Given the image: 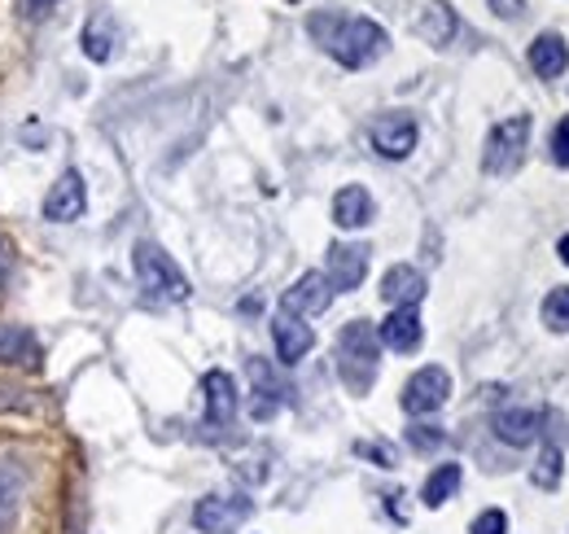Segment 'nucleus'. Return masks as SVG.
Listing matches in <instances>:
<instances>
[{
    "mask_svg": "<svg viewBox=\"0 0 569 534\" xmlns=\"http://www.w3.org/2000/svg\"><path fill=\"white\" fill-rule=\"evenodd\" d=\"M307 36L347 70L372 67L390 49V36H386L381 22L359 18V13H333V9H316L307 18Z\"/></svg>",
    "mask_w": 569,
    "mask_h": 534,
    "instance_id": "nucleus-1",
    "label": "nucleus"
},
{
    "mask_svg": "<svg viewBox=\"0 0 569 534\" xmlns=\"http://www.w3.org/2000/svg\"><path fill=\"white\" fill-rule=\"evenodd\" d=\"M377 364H381V342L368 320H351L338 334V373L347 382L351 395H368L377 382Z\"/></svg>",
    "mask_w": 569,
    "mask_h": 534,
    "instance_id": "nucleus-2",
    "label": "nucleus"
},
{
    "mask_svg": "<svg viewBox=\"0 0 569 534\" xmlns=\"http://www.w3.org/2000/svg\"><path fill=\"white\" fill-rule=\"evenodd\" d=\"M132 267H137L141 289L149 294V298H158V303H184V298L193 294L189 276L176 267V259H171L162 246H153V241H137Z\"/></svg>",
    "mask_w": 569,
    "mask_h": 534,
    "instance_id": "nucleus-3",
    "label": "nucleus"
},
{
    "mask_svg": "<svg viewBox=\"0 0 569 534\" xmlns=\"http://www.w3.org/2000/svg\"><path fill=\"white\" fill-rule=\"evenodd\" d=\"M526 140H530V115H512L491 128L487 136V149H482V171L487 176H508L521 167V154H526Z\"/></svg>",
    "mask_w": 569,
    "mask_h": 534,
    "instance_id": "nucleus-4",
    "label": "nucleus"
},
{
    "mask_svg": "<svg viewBox=\"0 0 569 534\" xmlns=\"http://www.w3.org/2000/svg\"><path fill=\"white\" fill-rule=\"evenodd\" d=\"M451 399V373L447 368H438V364H429V368H417L412 377H408V386H403V412L408 416H429V412H438L442 403Z\"/></svg>",
    "mask_w": 569,
    "mask_h": 534,
    "instance_id": "nucleus-5",
    "label": "nucleus"
},
{
    "mask_svg": "<svg viewBox=\"0 0 569 534\" xmlns=\"http://www.w3.org/2000/svg\"><path fill=\"white\" fill-rule=\"evenodd\" d=\"M250 513H254V504L246 495H207L193 508V526L202 534H232L250 522Z\"/></svg>",
    "mask_w": 569,
    "mask_h": 534,
    "instance_id": "nucleus-6",
    "label": "nucleus"
},
{
    "mask_svg": "<svg viewBox=\"0 0 569 534\" xmlns=\"http://www.w3.org/2000/svg\"><path fill=\"white\" fill-rule=\"evenodd\" d=\"M329 303H333V285L325 280V271H302V276L281 294V312L284 316H293V320L320 316Z\"/></svg>",
    "mask_w": 569,
    "mask_h": 534,
    "instance_id": "nucleus-7",
    "label": "nucleus"
},
{
    "mask_svg": "<svg viewBox=\"0 0 569 534\" xmlns=\"http://www.w3.org/2000/svg\"><path fill=\"white\" fill-rule=\"evenodd\" d=\"M88 206V189H83V176L79 171H62L53 180V189L44 194V219L49 224H74Z\"/></svg>",
    "mask_w": 569,
    "mask_h": 534,
    "instance_id": "nucleus-8",
    "label": "nucleus"
},
{
    "mask_svg": "<svg viewBox=\"0 0 569 534\" xmlns=\"http://www.w3.org/2000/svg\"><path fill=\"white\" fill-rule=\"evenodd\" d=\"M417 136L421 132H417V123L408 115H381L372 123V149L381 158H408L417 149Z\"/></svg>",
    "mask_w": 569,
    "mask_h": 534,
    "instance_id": "nucleus-9",
    "label": "nucleus"
},
{
    "mask_svg": "<svg viewBox=\"0 0 569 534\" xmlns=\"http://www.w3.org/2000/svg\"><path fill=\"white\" fill-rule=\"evenodd\" d=\"M368 276V246H333L329 250V271L325 280L333 285V294H351Z\"/></svg>",
    "mask_w": 569,
    "mask_h": 534,
    "instance_id": "nucleus-10",
    "label": "nucleus"
},
{
    "mask_svg": "<svg viewBox=\"0 0 569 534\" xmlns=\"http://www.w3.org/2000/svg\"><path fill=\"white\" fill-rule=\"evenodd\" d=\"M377 342H386V346H390V350H399V355H412V350L426 342V329H421L417 307H395V312L381 320Z\"/></svg>",
    "mask_w": 569,
    "mask_h": 534,
    "instance_id": "nucleus-11",
    "label": "nucleus"
},
{
    "mask_svg": "<svg viewBox=\"0 0 569 534\" xmlns=\"http://www.w3.org/2000/svg\"><path fill=\"white\" fill-rule=\"evenodd\" d=\"M202 399H207V425L223 429L237 416V382L223 368H214L202 377Z\"/></svg>",
    "mask_w": 569,
    "mask_h": 534,
    "instance_id": "nucleus-12",
    "label": "nucleus"
},
{
    "mask_svg": "<svg viewBox=\"0 0 569 534\" xmlns=\"http://www.w3.org/2000/svg\"><path fill=\"white\" fill-rule=\"evenodd\" d=\"M381 298L390 307H417L426 298V276L412 264H395L381 276Z\"/></svg>",
    "mask_w": 569,
    "mask_h": 534,
    "instance_id": "nucleus-13",
    "label": "nucleus"
},
{
    "mask_svg": "<svg viewBox=\"0 0 569 534\" xmlns=\"http://www.w3.org/2000/svg\"><path fill=\"white\" fill-rule=\"evenodd\" d=\"M539 425H543L539 407H503L496 416V438L508 447H530L539 438Z\"/></svg>",
    "mask_w": 569,
    "mask_h": 534,
    "instance_id": "nucleus-14",
    "label": "nucleus"
},
{
    "mask_svg": "<svg viewBox=\"0 0 569 534\" xmlns=\"http://www.w3.org/2000/svg\"><path fill=\"white\" fill-rule=\"evenodd\" d=\"M22 495H27V468L18 461H0V534L13 531L22 513Z\"/></svg>",
    "mask_w": 569,
    "mask_h": 534,
    "instance_id": "nucleus-15",
    "label": "nucleus"
},
{
    "mask_svg": "<svg viewBox=\"0 0 569 534\" xmlns=\"http://www.w3.org/2000/svg\"><path fill=\"white\" fill-rule=\"evenodd\" d=\"M0 364H22V368H40V337L27 325H9L0 320Z\"/></svg>",
    "mask_w": 569,
    "mask_h": 534,
    "instance_id": "nucleus-16",
    "label": "nucleus"
},
{
    "mask_svg": "<svg viewBox=\"0 0 569 534\" xmlns=\"http://www.w3.org/2000/svg\"><path fill=\"white\" fill-rule=\"evenodd\" d=\"M530 67L539 79H561L569 70V44L566 36H557V31H543L535 44H530Z\"/></svg>",
    "mask_w": 569,
    "mask_h": 534,
    "instance_id": "nucleus-17",
    "label": "nucleus"
},
{
    "mask_svg": "<svg viewBox=\"0 0 569 534\" xmlns=\"http://www.w3.org/2000/svg\"><path fill=\"white\" fill-rule=\"evenodd\" d=\"M272 337H277V355H281V364H298V359L311 355V346H316V329L302 325V320H293V316H277Z\"/></svg>",
    "mask_w": 569,
    "mask_h": 534,
    "instance_id": "nucleus-18",
    "label": "nucleus"
},
{
    "mask_svg": "<svg viewBox=\"0 0 569 534\" xmlns=\"http://www.w3.org/2000/svg\"><path fill=\"white\" fill-rule=\"evenodd\" d=\"M246 373H250V382H254V390H259V399H254V416H259V421L277 416V407L284 403V386L277 382V373H272L263 359H250V364H246Z\"/></svg>",
    "mask_w": 569,
    "mask_h": 534,
    "instance_id": "nucleus-19",
    "label": "nucleus"
},
{
    "mask_svg": "<svg viewBox=\"0 0 569 534\" xmlns=\"http://www.w3.org/2000/svg\"><path fill=\"white\" fill-rule=\"evenodd\" d=\"M372 219V198H368V189L363 185H347V189H338V198H333V224L338 228H363Z\"/></svg>",
    "mask_w": 569,
    "mask_h": 534,
    "instance_id": "nucleus-20",
    "label": "nucleus"
},
{
    "mask_svg": "<svg viewBox=\"0 0 569 534\" xmlns=\"http://www.w3.org/2000/svg\"><path fill=\"white\" fill-rule=\"evenodd\" d=\"M456 27H460V22H456V13H451L447 0H433L426 13H421V22H417V31L426 36L433 49H447V44L456 40Z\"/></svg>",
    "mask_w": 569,
    "mask_h": 534,
    "instance_id": "nucleus-21",
    "label": "nucleus"
},
{
    "mask_svg": "<svg viewBox=\"0 0 569 534\" xmlns=\"http://www.w3.org/2000/svg\"><path fill=\"white\" fill-rule=\"evenodd\" d=\"M460 482H465V468L456 465H438L433 473L426 477V486H421V500H426V508H442L456 491H460Z\"/></svg>",
    "mask_w": 569,
    "mask_h": 534,
    "instance_id": "nucleus-22",
    "label": "nucleus"
},
{
    "mask_svg": "<svg viewBox=\"0 0 569 534\" xmlns=\"http://www.w3.org/2000/svg\"><path fill=\"white\" fill-rule=\"evenodd\" d=\"M561 473H566V456H561V447H543L539 452V461H535V468H530V482L539 486V491H557L561 486Z\"/></svg>",
    "mask_w": 569,
    "mask_h": 534,
    "instance_id": "nucleus-23",
    "label": "nucleus"
},
{
    "mask_svg": "<svg viewBox=\"0 0 569 534\" xmlns=\"http://www.w3.org/2000/svg\"><path fill=\"white\" fill-rule=\"evenodd\" d=\"M114 44V36H110V22L106 18H92L88 27H83V53L92 58V62H110V49Z\"/></svg>",
    "mask_w": 569,
    "mask_h": 534,
    "instance_id": "nucleus-24",
    "label": "nucleus"
},
{
    "mask_svg": "<svg viewBox=\"0 0 569 534\" xmlns=\"http://www.w3.org/2000/svg\"><path fill=\"white\" fill-rule=\"evenodd\" d=\"M543 325L552 334H569V285H557L548 298H543Z\"/></svg>",
    "mask_w": 569,
    "mask_h": 534,
    "instance_id": "nucleus-25",
    "label": "nucleus"
},
{
    "mask_svg": "<svg viewBox=\"0 0 569 534\" xmlns=\"http://www.w3.org/2000/svg\"><path fill=\"white\" fill-rule=\"evenodd\" d=\"M469 534H508V517H503L499 508H487V513H478V517H473Z\"/></svg>",
    "mask_w": 569,
    "mask_h": 534,
    "instance_id": "nucleus-26",
    "label": "nucleus"
},
{
    "mask_svg": "<svg viewBox=\"0 0 569 534\" xmlns=\"http://www.w3.org/2000/svg\"><path fill=\"white\" fill-rule=\"evenodd\" d=\"M408 443H412L417 452H433V447L442 443V429H438V425H412V429H408Z\"/></svg>",
    "mask_w": 569,
    "mask_h": 534,
    "instance_id": "nucleus-27",
    "label": "nucleus"
},
{
    "mask_svg": "<svg viewBox=\"0 0 569 534\" xmlns=\"http://www.w3.org/2000/svg\"><path fill=\"white\" fill-rule=\"evenodd\" d=\"M356 452H359V456H368V461H377L381 468H395V461H399L390 443H359Z\"/></svg>",
    "mask_w": 569,
    "mask_h": 534,
    "instance_id": "nucleus-28",
    "label": "nucleus"
},
{
    "mask_svg": "<svg viewBox=\"0 0 569 534\" xmlns=\"http://www.w3.org/2000/svg\"><path fill=\"white\" fill-rule=\"evenodd\" d=\"M552 158L569 167V115L561 119V123H557V132H552Z\"/></svg>",
    "mask_w": 569,
    "mask_h": 534,
    "instance_id": "nucleus-29",
    "label": "nucleus"
},
{
    "mask_svg": "<svg viewBox=\"0 0 569 534\" xmlns=\"http://www.w3.org/2000/svg\"><path fill=\"white\" fill-rule=\"evenodd\" d=\"M491 9H496L499 18H521L526 13V0H491Z\"/></svg>",
    "mask_w": 569,
    "mask_h": 534,
    "instance_id": "nucleus-30",
    "label": "nucleus"
},
{
    "mask_svg": "<svg viewBox=\"0 0 569 534\" xmlns=\"http://www.w3.org/2000/svg\"><path fill=\"white\" fill-rule=\"evenodd\" d=\"M18 4H22V13H27V18H44V13H53V4H58V0H18Z\"/></svg>",
    "mask_w": 569,
    "mask_h": 534,
    "instance_id": "nucleus-31",
    "label": "nucleus"
},
{
    "mask_svg": "<svg viewBox=\"0 0 569 534\" xmlns=\"http://www.w3.org/2000/svg\"><path fill=\"white\" fill-rule=\"evenodd\" d=\"M4 280H9V246L0 241V289H4Z\"/></svg>",
    "mask_w": 569,
    "mask_h": 534,
    "instance_id": "nucleus-32",
    "label": "nucleus"
},
{
    "mask_svg": "<svg viewBox=\"0 0 569 534\" xmlns=\"http://www.w3.org/2000/svg\"><path fill=\"white\" fill-rule=\"evenodd\" d=\"M557 255H561V264L569 267V233H566V237H561V246H557Z\"/></svg>",
    "mask_w": 569,
    "mask_h": 534,
    "instance_id": "nucleus-33",
    "label": "nucleus"
}]
</instances>
